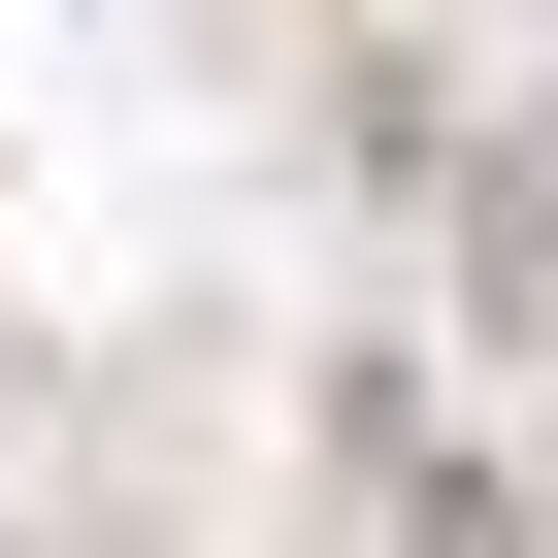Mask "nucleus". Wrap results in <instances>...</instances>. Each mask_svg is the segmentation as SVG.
Here are the masks:
<instances>
[{
	"mask_svg": "<svg viewBox=\"0 0 558 558\" xmlns=\"http://www.w3.org/2000/svg\"><path fill=\"white\" fill-rule=\"evenodd\" d=\"M395 558H558V525H525L493 460H395Z\"/></svg>",
	"mask_w": 558,
	"mask_h": 558,
	"instance_id": "f257e3e1",
	"label": "nucleus"
}]
</instances>
